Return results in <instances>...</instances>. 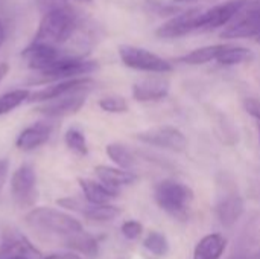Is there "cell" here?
<instances>
[{
    "label": "cell",
    "instance_id": "cell-5",
    "mask_svg": "<svg viewBox=\"0 0 260 259\" xmlns=\"http://www.w3.org/2000/svg\"><path fill=\"white\" fill-rule=\"evenodd\" d=\"M119 56L126 67L134 70L148 72V73H163V75L174 70L172 63L143 47L122 44L119 46Z\"/></svg>",
    "mask_w": 260,
    "mask_h": 259
},
{
    "label": "cell",
    "instance_id": "cell-25",
    "mask_svg": "<svg viewBox=\"0 0 260 259\" xmlns=\"http://www.w3.org/2000/svg\"><path fill=\"white\" fill-rule=\"evenodd\" d=\"M107 156L119 168H123V169H128V171H131L137 163V159H136L134 153L128 147H125L123 143H119V142H113V143L107 145Z\"/></svg>",
    "mask_w": 260,
    "mask_h": 259
},
{
    "label": "cell",
    "instance_id": "cell-41",
    "mask_svg": "<svg viewBox=\"0 0 260 259\" xmlns=\"http://www.w3.org/2000/svg\"><path fill=\"white\" fill-rule=\"evenodd\" d=\"M76 2H82V3H90L91 0H76Z\"/></svg>",
    "mask_w": 260,
    "mask_h": 259
},
{
    "label": "cell",
    "instance_id": "cell-21",
    "mask_svg": "<svg viewBox=\"0 0 260 259\" xmlns=\"http://www.w3.org/2000/svg\"><path fill=\"white\" fill-rule=\"evenodd\" d=\"M227 247V240L221 234H209L200 240L192 259H221Z\"/></svg>",
    "mask_w": 260,
    "mask_h": 259
},
{
    "label": "cell",
    "instance_id": "cell-13",
    "mask_svg": "<svg viewBox=\"0 0 260 259\" xmlns=\"http://www.w3.org/2000/svg\"><path fill=\"white\" fill-rule=\"evenodd\" d=\"M203 9H189L178 15H174L166 23H163L157 29V35L160 38H180L189 35L200 29V15Z\"/></svg>",
    "mask_w": 260,
    "mask_h": 259
},
{
    "label": "cell",
    "instance_id": "cell-22",
    "mask_svg": "<svg viewBox=\"0 0 260 259\" xmlns=\"http://www.w3.org/2000/svg\"><path fill=\"white\" fill-rule=\"evenodd\" d=\"M253 60H254V52L251 49L230 44V43H225L224 49L216 58V61L221 66H238L242 63H250Z\"/></svg>",
    "mask_w": 260,
    "mask_h": 259
},
{
    "label": "cell",
    "instance_id": "cell-20",
    "mask_svg": "<svg viewBox=\"0 0 260 259\" xmlns=\"http://www.w3.org/2000/svg\"><path fill=\"white\" fill-rule=\"evenodd\" d=\"M78 183L82 189L84 198L94 205H105L117 198L119 191L108 188L102 182H94L90 179H78Z\"/></svg>",
    "mask_w": 260,
    "mask_h": 259
},
{
    "label": "cell",
    "instance_id": "cell-12",
    "mask_svg": "<svg viewBox=\"0 0 260 259\" xmlns=\"http://www.w3.org/2000/svg\"><path fill=\"white\" fill-rule=\"evenodd\" d=\"M245 0H229L225 3L215 5L209 9H203L200 15V29L201 32L212 31L216 27L227 26L233 17L241 11Z\"/></svg>",
    "mask_w": 260,
    "mask_h": 259
},
{
    "label": "cell",
    "instance_id": "cell-16",
    "mask_svg": "<svg viewBox=\"0 0 260 259\" xmlns=\"http://www.w3.org/2000/svg\"><path fill=\"white\" fill-rule=\"evenodd\" d=\"M171 84L163 76H149L134 82L133 85V96L139 102H149V101H160L168 96Z\"/></svg>",
    "mask_w": 260,
    "mask_h": 259
},
{
    "label": "cell",
    "instance_id": "cell-10",
    "mask_svg": "<svg viewBox=\"0 0 260 259\" xmlns=\"http://www.w3.org/2000/svg\"><path fill=\"white\" fill-rule=\"evenodd\" d=\"M56 203L64 209L82 214L85 218H88L91 221H111L120 215V209L117 206L110 205V203L94 205V203H90L87 200H81L76 197L59 198Z\"/></svg>",
    "mask_w": 260,
    "mask_h": 259
},
{
    "label": "cell",
    "instance_id": "cell-28",
    "mask_svg": "<svg viewBox=\"0 0 260 259\" xmlns=\"http://www.w3.org/2000/svg\"><path fill=\"white\" fill-rule=\"evenodd\" d=\"M143 246L148 252H151L155 256H163L169 252V243L166 237L158 232H151L143 241Z\"/></svg>",
    "mask_w": 260,
    "mask_h": 259
},
{
    "label": "cell",
    "instance_id": "cell-32",
    "mask_svg": "<svg viewBox=\"0 0 260 259\" xmlns=\"http://www.w3.org/2000/svg\"><path fill=\"white\" fill-rule=\"evenodd\" d=\"M37 5L43 9V12H47L50 9H56V8H64L69 6L67 0H35Z\"/></svg>",
    "mask_w": 260,
    "mask_h": 259
},
{
    "label": "cell",
    "instance_id": "cell-34",
    "mask_svg": "<svg viewBox=\"0 0 260 259\" xmlns=\"http://www.w3.org/2000/svg\"><path fill=\"white\" fill-rule=\"evenodd\" d=\"M8 160H0V191L5 185V180H6V176H8Z\"/></svg>",
    "mask_w": 260,
    "mask_h": 259
},
{
    "label": "cell",
    "instance_id": "cell-9",
    "mask_svg": "<svg viewBox=\"0 0 260 259\" xmlns=\"http://www.w3.org/2000/svg\"><path fill=\"white\" fill-rule=\"evenodd\" d=\"M11 194L17 206L29 208L37 202V174L27 163L18 166L11 177Z\"/></svg>",
    "mask_w": 260,
    "mask_h": 259
},
{
    "label": "cell",
    "instance_id": "cell-40",
    "mask_svg": "<svg viewBox=\"0 0 260 259\" xmlns=\"http://www.w3.org/2000/svg\"><path fill=\"white\" fill-rule=\"evenodd\" d=\"M257 134H259V145H260V122H257Z\"/></svg>",
    "mask_w": 260,
    "mask_h": 259
},
{
    "label": "cell",
    "instance_id": "cell-6",
    "mask_svg": "<svg viewBox=\"0 0 260 259\" xmlns=\"http://www.w3.org/2000/svg\"><path fill=\"white\" fill-rule=\"evenodd\" d=\"M260 34V0H245L241 11L221 32L222 38H256Z\"/></svg>",
    "mask_w": 260,
    "mask_h": 259
},
{
    "label": "cell",
    "instance_id": "cell-29",
    "mask_svg": "<svg viewBox=\"0 0 260 259\" xmlns=\"http://www.w3.org/2000/svg\"><path fill=\"white\" fill-rule=\"evenodd\" d=\"M99 107L107 113H125L128 110V102L122 96L111 95V96L102 98L99 101Z\"/></svg>",
    "mask_w": 260,
    "mask_h": 259
},
{
    "label": "cell",
    "instance_id": "cell-23",
    "mask_svg": "<svg viewBox=\"0 0 260 259\" xmlns=\"http://www.w3.org/2000/svg\"><path fill=\"white\" fill-rule=\"evenodd\" d=\"M64 244L66 247H69L70 250L73 252H79V253H84L87 256H94L99 250V243L98 240L87 234L85 231H81L78 234H73L70 235L69 238L64 240Z\"/></svg>",
    "mask_w": 260,
    "mask_h": 259
},
{
    "label": "cell",
    "instance_id": "cell-42",
    "mask_svg": "<svg viewBox=\"0 0 260 259\" xmlns=\"http://www.w3.org/2000/svg\"><path fill=\"white\" fill-rule=\"evenodd\" d=\"M256 41H257V43H260V34L257 35V37H256Z\"/></svg>",
    "mask_w": 260,
    "mask_h": 259
},
{
    "label": "cell",
    "instance_id": "cell-8",
    "mask_svg": "<svg viewBox=\"0 0 260 259\" xmlns=\"http://www.w3.org/2000/svg\"><path fill=\"white\" fill-rule=\"evenodd\" d=\"M90 92H91V89L73 90L59 98H55V99H50L46 102H40V105L35 107V111L40 114H44L47 118H64L69 114H75L82 108Z\"/></svg>",
    "mask_w": 260,
    "mask_h": 259
},
{
    "label": "cell",
    "instance_id": "cell-11",
    "mask_svg": "<svg viewBox=\"0 0 260 259\" xmlns=\"http://www.w3.org/2000/svg\"><path fill=\"white\" fill-rule=\"evenodd\" d=\"M21 56L26 60V63L30 69L41 72V70L50 67L52 64H55L58 60L66 58L69 55L64 50V47H56L52 44H46V43L32 40V43L23 50Z\"/></svg>",
    "mask_w": 260,
    "mask_h": 259
},
{
    "label": "cell",
    "instance_id": "cell-27",
    "mask_svg": "<svg viewBox=\"0 0 260 259\" xmlns=\"http://www.w3.org/2000/svg\"><path fill=\"white\" fill-rule=\"evenodd\" d=\"M64 142L67 145V148H70L73 153L79 154V156H87L88 154V145H87V139L84 136V133L76 128L72 127L66 131L64 136Z\"/></svg>",
    "mask_w": 260,
    "mask_h": 259
},
{
    "label": "cell",
    "instance_id": "cell-26",
    "mask_svg": "<svg viewBox=\"0 0 260 259\" xmlns=\"http://www.w3.org/2000/svg\"><path fill=\"white\" fill-rule=\"evenodd\" d=\"M30 92L27 89H15L0 96V116L8 114L18 108L23 102H27Z\"/></svg>",
    "mask_w": 260,
    "mask_h": 259
},
{
    "label": "cell",
    "instance_id": "cell-4",
    "mask_svg": "<svg viewBox=\"0 0 260 259\" xmlns=\"http://www.w3.org/2000/svg\"><path fill=\"white\" fill-rule=\"evenodd\" d=\"M98 63L87 60V58H78V56H66L58 60L55 64L50 67L38 72V78H34L30 84H50L62 79H72V78H79L93 73L98 70Z\"/></svg>",
    "mask_w": 260,
    "mask_h": 259
},
{
    "label": "cell",
    "instance_id": "cell-17",
    "mask_svg": "<svg viewBox=\"0 0 260 259\" xmlns=\"http://www.w3.org/2000/svg\"><path fill=\"white\" fill-rule=\"evenodd\" d=\"M52 130H53L52 124H47V122L32 124L18 134L15 145L21 151H34L50 139Z\"/></svg>",
    "mask_w": 260,
    "mask_h": 259
},
{
    "label": "cell",
    "instance_id": "cell-37",
    "mask_svg": "<svg viewBox=\"0 0 260 259\" xmlns=\"http://www.w3.org/2000/svg\"><path fill=\"white\" fill-rule=\"evenodd\" d=\"M5 38H6V29H5V24H3V21L0 20V46L3 44Z\"/></svg>",
    "mask_w": 260,
    "mask_h": 259
},
{
    "label": "cell",
    "instance_id": "cell-31",
    "mask_svg": "<svg viewBox=\"0 0 260 259\" xmlns=\"http://www.w3.org/2000/svg\"><path fill=\"white\" fill-rule=\"evenodd\" d=\"M244 107L250 116H253L257 122H260V99L257 98H245Z\"/></svg>",
    "mask_w": 260,
    "mask_h": 259
},
{
    "label": "cell",
    "instance_id": "cell-19",
    "mask_svg": "<svg viewBox=\"0 0 260 259\" xmlns=\"http://www.w3.org/2000/svg\"><path fill=\"white\" fill-rule=\"evenodd\" d=\"M94 172L104 185H107L111 189L119 191L123 186L133 185L137 180V176L133 171L123 169V168H113L107 165H99L94 168Z\"/></svg>",
    "mask_w": 260,
    "mask_h": 259
},
{
    "label": "cell",
    "instance_id": "cell-7",
    "mask_svg": "<svg viewBox=\"0 0 260 259\" xmlns=\"http://www.w3.org/2000/svg\"><path fill=\"white\" fill-rule=\"evenodd\" d=\"M136 137L151 147H158L171 150L175 153H183L187 148V137L183 131L172 125H157L148 130H143L136 134Z\"/></svg>",
    "mask_w": 260,
    "mask_h": 259
},
{
    "label": "cell",
    "instance_id": "cell-3",
    "mask_svg": "<svg viewBox=\"0 0 260 259\" xmlns=\"http://www.w3.org/2000/svg\"><path fill=\"white\" fill-rule=\"evenodd\" d=\"M24 221L37 231L53 234L64 240L84 231L82 224L75 217L52 208H35L24 217Z\"/></svg>",
    "mask_w": 260,
    "mask_h": 259
},
{
    "label": "cell",
    "instance_id": "cell-18",
    "mask_svg": "<svg viewBox=\"0 0 260 259\" xmlns=\"http://www.w3.org/2000/svg\"><path fill=\"white\" fill-rule=\"evenodd\" d=\"M9 255H26L32 259H40L41 253L17 231H6L0 246V258Z\"/></svg>",
    "mask_w": 260,
    "mask_h": 259
},
{
    "label": "cell",
    "instance_id": "cell-30",
    "mask_svg": "<svg viewBox=\"0 0 260 259\" xmlns=\"http://www.w3.org/2000/svg\"><path fill=\"white\" fill-rule=\"evenodd\" d=\"M142 232H143V227L139 221L129 220L122 224V235L126 240H137L142 235Z\"/></svg>",
    "mask_w": 260,
    "mask_h": 259
},
{
    "label": "cell",
    "instance_id": "cell-15",
    "mask_svg": "<svg viewBox=\"0 0 260 259\" xmlns=\"http://www.w3.org/2000/svg\"><path fill=\"white\" fill-rule=\"evenodd\" d=\"M245 205L242 197L236 191H224V194L216 202V217L224 227H233L244 215Z\"/></svg>",
    "mask_w": 260,
    "mask_h": 259
},
{
    "label": "cell",
    "instance_id": "cell-39",
    "mask_svg": "<svg viewBox=\"0 0 260 259\" xmlns=\"http://www.w3.org/2000/svg\"><path fill=\"white\" fill-rule=\"evenodd\" d=\"M174 2H178V3H189V2H195V0H174Z\"/></svg>",
    "mask_w": 260,
    "mask_h": 259
},
{
    "label": "cell",
    "instance_id": "cell-35",
    "mask_svg": "<svg viewBox=\"0 0 260 259\" xmlns=\"http://www.w3.org/2000/svg\"><path fill=\"white\" fill-rule=\"evenodd\" d=\"M44 259H81V256H78L76 253H55V255H49L47 258Z\"/></svg>",
    "mask_w": 260,
    "mask_h": 259
},
{
    "label": "cell",
    "instance_id": "cell-2",
    "mask_svg": "<svg viewBox=\"0 0 260 259\" xmlns=\"http://www.w3.org/2000/svg\"><path fill=\"white\" fill-rule=\"evenodd\" d=\"M154 198L160 209L175 218H186L193 203V191L177 180H161L154 188Z\"/></svg>",
    "mask_w": 260,
    "mask_h": 259
},
{
    "label": "cell",
    "instance_id": "cell-33",
    "mask_svg": "<svg viewBox=\"0 0 260 259\" xmlns=\"http://www.w3.org/2000/svg\"><path fill=\"white\" fill-rule=\"evenodd\" d=\"M230 259H260V250H248V249H244V250L236 252Z\"/></svg>",
    "mask_w": 260,
    "mask_h": 259
},
{
    "label": "cell",
    "instance_id": "cell-1",
    "mask_svg": "<svg viewBox=\"0 0 260 259\" xmlns=\"http://www.w3.org/2000/svg\"><path fill=\"white\" fill-rule=\"evenodd\" d=\"M79 18L70 6L50 9L43 14L34 41L66 47L79 29Z\"/></svg>",
    "mask_w": 260,
    "mask_h": 259
},
{
    "label": "cell",
    "instance_id": "cell-24",
    "mask_svg": "<svg viewBox=\"0 0 260 259\" xmlns=\"http://www.w3.org/2000/svg\"><path fill=\"white\" fill-rule=\"evenodd\" d=\"M224 44H213V46H204L200 49H195L183 56H178L177 61L184 63V64H190V66H200V64H206L210 61H216L218 55L221 53V50L224 49Z\"/></svg>",
    "mask_w": 260,
    "mask_h": 259
},
{
    "label": "cell",
    "instance_id": "cell-38",
    "mask_svg": "<svg viewBox=\"0 0 260 259\" xmlns=\"http://www.w3.org/2000/svg\"><path fill=\"white\" fill-rule=\"evenodd\" d=\"M0 259H32L29 258V256H26V255H9V256H3V258Z\"/></svg>",
    "mask_w": 260,
    "mask_h": 259
},
{
    "label": "cell",
    "instance_id": "cell-14",
    "mask_svg": "<svg viewBox=\"0 0 260 259\" xmlns=\"http://www.w3.org/2000/svg\"><path fill=\"white\" fill-rule=\"evenodd\" d=\"M93 85H94V81L88 76H79V78L50 82V84H46V87L30 93L27 102H37V104L46 102V101L59 98L62 95H67L73 90H78V89H93Z\"/></svg>",
    "mask_w": 260,
    "mask_h": 259
},
{
    "label": "cell",
    "instance_id": "cell-36",
    "mask_svg": "<svg viewBox=\"0 0 260 259\" xmlns=\"http://www.w3.org/2000/svg\"><path fill=\"white\" fill-rule=\"evenodd\" d=\"M8 72H9L8 63H2V64H0V84H2V81L5 79V76L8 75Z\"/></svg>",
    "mask_w": 260,
    "mask_h": 259
}]
</instances>
